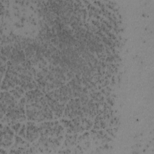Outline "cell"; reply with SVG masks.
<instances>
[{
	"label": "cell",
	"instance_id": "cell-1",
	"mask_svg": "<svg viewBox=\"0 0 154 154\" xmlns=\"http://www.w3.org/2000/svg\"><path fill=\"white\" fill-rule=\"evenodd\" d=\"M26 108L28 120L41 122L53 119V112L48 106L47 100L43 96L28 103Z\"/></svg>",
	"mask_w": 154,
	"mask_h": 154
},
{
	"label": "cell",
	"instance_id": "cell-2",
	"mask_svg": "<svg viewBox=\"0 0 154 154\" xmlns=\"http://www.w3.org/2000/svg\"><path fill=\"white\" fill-rule=\"evenodd\" d=\"M82 105L80 99H71L67 104L64 116L69 118H74L76 116H82Z\"/></svg>",
	"mask_w": 154,
	"mask_h": 154
},
{
	"label": "cell",
	"instance_id": "cell-3",
	"mask_svg": "<svg viewBox=\"0 0 154 154\" xmlns=\"http://www.w3.org/2000/svg\"><path fill=\"white\" fill-rule=\"evenodd\" d=\"M14 137L13 131L7 126H5L4 129L1 128V145L4 147H8L11 146Z\"/></svg>",
	"mask_w": 154,
	"mask_h": 154
},
{
	"label": "cell",
	"instance_id": "cell-4",
	"mask_svg": "<svg viewBox=\"0 0 154 154\" xmlns=\"http://www.w3.org/2000/svg\"><path fill=\"white\" fill-rule=\"evenodd\" d=\"M26 140L29 142H33L39 137V128L33 122H27L26 126Z\"/></svg>",
	"mask_w": 154,
	"mask_h": 154
},
{
	"label": "cell",
	"instance_id": "cell-5",
	"mask_svg": "<svg viewBox=\"0 0 154 154\" xmlns=\"http://www.w3.org/2000/svg\"><path fill=\"white\" fill-rule=\"evenodd\" d=\"M46 100L53 114L58 117H61L63 114L64 104L61 103L60 102L55 100L48 95H46Z\"/></svg>",
	"mask_w": 154,
	"mask_h": 154
},
{
	"label": "cell",
	"instance_id": "cell-6",
	"mask_svg": "<svg viewBox=\"0 0 154 154\" xmlns=\"http://www.w3.org/2000/svg\"><path fill=\"white\" fill-rule=\"evenodd\" d=\"M43 94L38 89L31 90L26 93L25 98L27 103H29L43 96Z\"/></svg>",
	"mask_w": 154,
	"mask_h": 154
},
{
	"label": "cell",
	"instance_id": "cell-7",
	"mask_svg": "<svg viewBox=\"0 0 154 154\" xmlns=\"http://www.w3.org/2000/svg\"><path fill=\"white\" fill-rule=\"evenodd\" d=\"M76 141V135H67L65 142H64V146L69 147L73 146Z\"/></svg>",
	"mask_w": 154,
	"mask_h": 154
},
{
	"label": "cell",
	"instance_id": "cell-8",
	"mask_svg": "<svg viewBox=\"0 0 154 154\" xmlns=\"http://www.w3.org/2000/svg\"><path fill=\"white\" fill-rule=\"evenodd\" d=\"M25 130H26V126L25 125H23L22 127L21 128L20 131L19 132V135L22 137V138H26V134H25Z\"/></svg>",
	"mask_w": 154,
	"mask_h": 154
},
{
	"label": "cell",
	"instance_id": "cell-9",
	"mask_svg": "<svg viewBox=\"0 0 154 154\" xmlns=\"http://www.w3.org/2000/svg\"><path fill=\"white\" fill-rule=\"evenodd\" d=\"M11 127H12L13 129L16 132H17L19 130L20 128V123H14V124H13Z\"/></svg>",
	"mask_w": 154,
	"mask_h": 154
}]
</instances>
